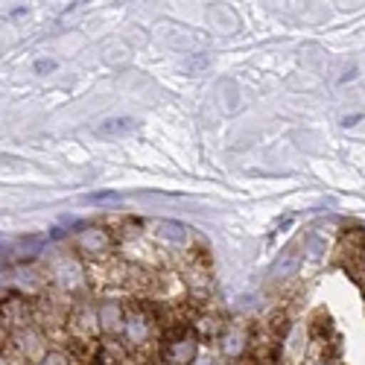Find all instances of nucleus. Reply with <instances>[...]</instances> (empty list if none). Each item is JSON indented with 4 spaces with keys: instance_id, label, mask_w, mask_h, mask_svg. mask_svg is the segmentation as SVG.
<instances>
[{
    "instance_id": "obj_1",
    "label": "nucleus",
    "mask_w": 365,
    "mask_h": 365,
    "mask_svg": "<svg viewBox=\"0 0 365 365\" xmlns=\"http://www.w3.org/2000/svg\"><path fill=\"white\" fill-rule=\"evenodd\" d=\"M161 356L167 365H193L196 362V336L187 327H173L164 333Z\"/></svg>"
},
{
    "instance_id": "obj_2",
    "label": "nucleus",
    "mask_w": 365,
    "mask_h": 365,
    "mask_svg": "<svg viewBox=\"0 0 365 365\" xmlns=\"http://www.w3.org/2000/svg\"><path fill=\"white\" fill-rule=\"evenodd\" d=\"M140 129V120L138 117H108L100 123V135L106 138H126V135H135Z\"/></svg>"
},
{
    "instance_id": "obj_3",
    "label": "nucleus",
    "mask_w": 365,
    "mask_h": 365,
    "mask_svg": "<svg viewBox=\"0 0 365 365\" xmlns=\"http://www.w3.org/2000/svg\"><path fill=\"white\" fill-rule=\"evenodd\" d=\"M123 330H126V339H129L132 345H140V342H146V336H149V319H146L140 310H129Z\"/></svg>"
},
{
    "instance_id": "obj_4",
    "label": "nucleus",
    "mask_w": 365,
    "mask_h": 365,
    "mask_svg": "<svg viewBox=\"0 0 365 365\" xmlns=\"http://www.w3.org/2000/svg\"><path fill=\"white\" fill-rule=\"evenodd\" d=\"M79 246H82L85 252L100 255V252H106V249L111 246V240H108V234H106L103 228H88V231L79 234Z\"/></svg>"
},
{
    "instance_id": "obj_5",
    "label": "nucleus",
    "mask_w": 365,
    "mask_h": 365,
    "mask_svg": "<svg viewBox=\"0 0 365 365\" xmlns=\"http://www.w3.org/2000/svg\"><path fill=\"white\" fill-rule=\"evenodd\" d=\"M158 237L161 240H167V242H187V237H190V231L181 225V222H173V220H167V222H158Z\"/></svg>"
},
{
    "instance_id": "obj_6",
    "label": "nucleus",
    "mask_w": 365,
    "mask_h": 365,
    "mask_svg": "<svg viewBox=\"0 0 365 365\" xmlns=\"http://www.w3.org/2000/svg\"><path fill=\"white\" fill-rule=\"evenodd\" d=\"M242 348H246V333H242V330L228 333V339H225V354L240 356V354H242Z\"/></svg>"
},
{
    "instance_id": "obj_7",
    "label": "nucleus",
    "mask_w": 365,
    "mask_h": 365,
    "mask_svg": "<svg viewBox=\"0 0 365 365\" xmlns=\"http://www.w3.org/2000/svg\"><path fill=\"white\" fill-rule=\"evenodd\" d=\"M278 263H284V266H278V269H275V275H289V272H295V269H298V263H295V252L284 255V260H278Z\"/></svg>"
},
{
    "instance_id": "obj_8",
    "label": "nucleus",
    "mask_w": 365,
    "mask_h": 365,
    "mask_svg": "<svg viewBox=\"0 0 365 365\" xmlns=\"http://www.w3.org/2000/svg\"><path fill=\"white\" fill-rule=\"evenodd\" d=\"M94 365H117V356H111L106 348H100V351L94 354Z\"/></svg>"
},
{
    "instance_id": "obj_9",
    "label": "nucleus",
    "mask_w": 365,
    "mask_h": 365,
    "mask_svg": "<svg viewBox=\"0 0 365 365\" xmlns=\"http://www.w3.org/2000/svg\"><path fill=\"white\" fill-rule=\"evenodd\" d=\"M88 202H97V205H108V202H117V193H94Z\"/></svg>"
},
{
    "instance_id": "obj_10",
    "label": "nucleus",
    "mask_w": 365,
    "mask_h": 365,
    "mask_svg": "<svg viewBox=\"0 0 365 365\" xmlns=\"http://www.w3.org/2000/svg\"><path fill=\"white\" fill-rule=\"evenodd\" d=\"M44 365H71V359H68V356H62V354H47Z\"/></svg>"
},
{
    "instance_id": "obj_11",
    "label": "nucleus",
    "mask_w": 365,
    "mask_h": 365,
    "mask_svg": "<svg viewBox=\"0 0 365 365\" xmlns=\"http://www.w3.org/2000/svg\"><path fill=\"white\" fill-rule=\"evenodd\" d=\"M56 71V62H50V58H41V62H36V73H50Z\"/></svg>"
},
{
    "instance_id": "obj_12",
    "label": "nucleus",
    "mask_w": 365,
    "mask_h": 365,
    "mask_svg": "<svg viewBox=\"0 0 365 365\" xmlns=\"http://www.w3.org/2000/svg\"><path fill=\"white\" fill-rule=\"evenodd\" d=\"M205 65H207V58H205V56H199V58H193V62H187V65H185V71L190 73V71H199V68H205Z\"/></svg>"
},
{
    "instance_id": "obj_13",
    "label": "nucleus",
    "mask_w": 365,
    "mask_h": 365,
    "mask_svg": "<svg viewBox=\"0 0 365 365\" xmlns=\"http://www.w3.org/2000/svg\"><path fill=\"white\" fill-rule=\"evenodd\" d=\"M4 333H6V330H4V327H0V348H4V339H6V336H4Z\"/></svg>"
},
{
    "instance_id": "obj_14",
    "label": "nucleus",
    "mask_w": 365,
    "mask_h": 365,
    "mask_svg": "<svg viewBox=\"0 0 365 365\" xmlns=\"http://www.w3.org/2000/svg\"><path fill=\"white\" fill-rule=\"evenodd\" d=\"M0 365H4V362H0Z\"/></svg>"
}]
</instances>
